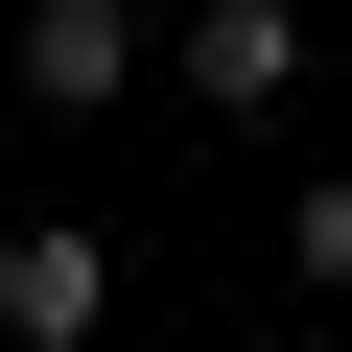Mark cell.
<instances>
[{"label": "cell", "mask_w": 352, "mask_h": 352, "mask_svg": "<svg viewBox=\"0 0 352 352\" xmlns=\"http://www.w3.org/2000/svg\"><path fill=\"white\" fill-rule=\"evenodd\" d=\"M0 71H24V118H118V94L164 71V24H141V0H24Z\"/></svg>", "instance_id": "cell-1"}, {"label": "cell", "mask_w": 352, "mask_h": 352, "mask_svg": "<svg viewBox=\"0 0 352 352\" xmlns=\"http://www.w3.org/2000/svg\"><path fill=\"white\" fill-rule=\"evenodd\" d=\"M164 71H188V118H282V94H305V0H188Z\"/></svg>", "instance_id": "cell-2"}, {"label": "cell", "mask_w": 352, "mask_h": 352, "mask_svg": "<svg viewBox=\"0 0 352 352\" xmlns=\"http://www.w3.org/2000/svg\"><path fill=\"white\" fill-rule=\"evenodd\" d=\"M94 305H118V258H94L71 212H0V329H47V352H94Z\"/></svg>", "instance_id": "cell-3"}, {"label": "cell", "mask_w": 352, "mask_h": 352, "mask_svg": "<svg viewBox=\"0 0 352 352\" xmlns=\"http://www.w3.org/2000/svg\"><path fill=\"white\" fill-rule=\"evenodd\" d=\"M282 282H329V305H352V164H329V188H282Z\"/></svg>", "instance_id": "cell-4"}, {"label": "cell", "mask_w": 352, "mask_h": 352, "mask_svg": "<svg viewBox=\"0 0 352 352\" xmlns=\"http://www.w3.org/2000/svg\"><path fill=\"white\" fill-rule=\"evenodd\" d=\"M141 24H188V0H141Z\"/></svg>", "instance_id": "cell-5"}, {"label": "cell", "mask_w": 352, "mask_h": 352, "mask_svg": "<svg viewBox=\"0 0 352 352\" xmlns=\"http://www.w3.org/2000/svg\"><path fill=\"white\" fill-rule=\"evenodd\" d=\"M0 352H47V329H0Z\"/></svg>", "instance_id": "cell-6"}]
</instances>
